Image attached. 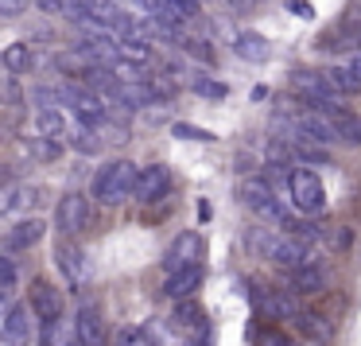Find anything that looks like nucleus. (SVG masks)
I'll return each mask as SVG.
<instances>
[{"label": "nucleus", "mask_w": 361, "mask_h": 346, "mask_svg": "<svg viewBox=\"0 0 361 346\" xmlns=\"http://www.w3.org/2000/svg\"><path fill=\"white\" fill-rule=\"evenodd\" d=\"M245 245H249L260 261L283 268V273H295V268L319 261L307 241H299V237H291V234H276V229H249V234H245Z\"/></svg>", "instance_id": "obj_1"}, {"label": "nucleus", "mask_w": 361, "mask_h": 346, "mask_svg": "<svg viewBox=\"0 0 361 346\" xmlns=\"http://www.w3.org/2000/svg\"><path fill=\"white\" fill-rule=\"evenodd\" d=\"M136 183H140V167L128 160H109L102 172L94 175V198L102 206H121L125 198H136Z\"/></svg>", "instance_id": "obj_2"}, {"label": "nucleus", "mask_w": 361, "mask_h": 346, "mask_svg": "<svg viewBox=\"0 0 361 346\" xmlns=\"http://www.w3.org/2000/svg\"><path fill=\"white\" fill-rule=\"evenodd\" d=\"M241 203L249 206L252 214H260V218H268V222H276V226H283V229H291L295 226V218H291V210L276 198V191H272V183L268 179H260V175H249V179H241Z\"/></svg>", "instance_id": "obj_3"}, {"label": "nucleus", "mask_w": 361, "mask_h": 346, "mask_svg": "<svg viewBox=\"0 0 361 346\" xmlns=\"http://www.w3.org/2000/svg\"><path fill=\"white\" fill-rule=\"evenodd\" d=\"M288 191H291V206H295L299 214H307V218L326 210V187H322V179L311 167H295V172L288 175Z\"/></svg>", "instance_id": "obj_4"}, {"label": "nucleus", "mask_w": 361, "mask_h": 346, "mask_svg": "<svg viewBox=\"0 0 361 346\" xmlns=\"http://www.w3.org/2000/svg\"><path fill=\"white\" fill-rule=\"evenodd\" d=\"M59 90H63V105H71V113L78 117V125H86V129L105 125V117H109V105H105L102 97L94 94V90L74 86V82H63Z\"/></svg>", "instance_id": "obj_5"}, {"label": "nucleus", "mask_w": 361, "mask_h": 346, "mask_svg": "<svg viewBox=\"0 0 361 346\" xmlns=\"http://www.w3.org/2000/svg\"><path fill=\"white\" fill-rule=\"evenodd\" d=\"M206 257V241L198 229H187V234H179L171 245H167L164 253V273L175 276V273H187V268H198Z\"/></svg>", "instance_id": "obj_6"}, {"label": "nucleus", "mask_w": 361, "mask_h": 346, "mask_svg": "<svg viewBox=\"0 0 361 346\" xmlns=\"http://www.w3.org/2000/svg\"><path fill=\"white\" fill-rule=\"evenodd\" d=\"M314 109H319L322 117H326L330 125H334L338 144H350V148H361V113L342 109V105H334V102H322V105H314Z\"/></svg>", "instance_id": "obj_7"}, {"label": "nucleus", "mask_w": 361, "mask_h": 346, "mask_svg": "<svg viewBox=\"0 0 361 346\" xmlns=\"http://www.w3.org/2000/svg\"><path fill=\"white\" fill-rule=\"evenodd\" d=\"M86 218H90V203L86 195H63L55 206V226L63 237H78L86 229Z\"/></svg>", "instance_id": "obj_8"}, {"label": "nucleus", "mask_w": 361, "mask_h": 346, "mask_svg": "<svg viewBox=\"0 0 361 346\" xmlns=\"http://www.w3.org/2000/svg\"><path fill=\"white\" fill-rule=\"evenodd\" d=\"M32 304H8L4 307V323H0V335L4 346H32Z\"/></svg>", "instance_id": "obj_9"}, {"label": "nucleus", "mask_w": 361, "mask_h": 346, "mask_svg": "<svg viewBox=\"0 0 361 346\" xmlns=\"http://www.w3.org/2000/svg\"><path fill=\"white\" fill-rule=\"evenodd\" d=\"M55 268L63 273V280L71 284V288H82V284H86V276H90V268H86V253H82V245L63 241V237H59V245H55Z\"/></svg>", "instance_id": "obj_10"}, {"label": "nucleus", "mask_w": 361, "mask_h": 346, "mask_svg": "<svg viewBox=\"0 0 361 346\" xmlns=\"http://www.w3.org/2000/svg\"><path fill=\"white\" fill-rule=\"evenodd\" d=\"M167 191H171V167H167V164H148V167H140L136 203L152 206V203H159V198H167Z\"/></svg>", "instance_id": "obj_11"}, {"label": "nucleus", "mask_w": 361, "mask_h": 346, "mask_svg": "<svg viewBox=\"0 0 361 346\" xmlns=\"http://www.w3.org/2000/svg\"><path fill=\"white\" fill-rule=\"evenodd\" d=\"M74 342H78V346H105V342H109V330H105L102 307H94V304H82V307H78Z\"/></svg>", "instance_id": "obj_12"}, {"label": "nucleus", "mask_w": 361, "mask_h": 346, "mask_svg": "<svg viewBox=\"0 0 361 346\" xmlns=\"http://www.w3.org/2000/svg\"><path fill=\"white\" fill-rule=\"evenodd\" d=\"M288 280H291V288L299 292V296H322V292L330 288V268L322 265V261H311V265H303V268H295V273H288Z\"/></svg>", "instance_id": "obj_13"}, {"label": "nucleus", "mask_w": 361, "mask_h": 346, "mask_svg": "<svg viewBox=\"0 0 361 346\" xmlns=\"http://www.w3.org/2000/svg\"><path fill=\"white\" fill-rule=\"evenodd\" d=\"M27 304H32V311H35L39 323H59V315H63V292H59L55 284H47V280H35Z\"/></svg>", "instance_id": "obj_14"}, {"label": "nucleus", "mask_w": 361, "mask_h": 346, "mask_svg": "<svg viewBox=\"0 0 361 346\" xmlns=\"http://www.w3.org/2000/svg\"><path fill=\"white\" fill-rule=\"evenodd\" d=\"M291 86L307 97V105H322L338 97V90L330 86L326 74H314V71H291Z\"/></svg>", "instance_id": "obj_15"}, {"label": "nucleus", "mask_w": 361, "mask_h": 346, "mask_svg": "<svg viewBox=\"0 0 361 346\" xmlns=\"http://www.w3.org/2000/svg\"><path fill=\"white\" fill-rule=\"evenodd\" d=\"M252 307H257L264 319H295L299 307L291 304V296H280V292H268V288H252Z\"/></svg>", "instance_id": "obj_16"}, {"label": "nucleus", "mask_w": 361, "mask_h": 346, "mask_svg": "<svg viewBox=\"0 0 361 346\" xmlns=\"http://www.w3.org/2000/svg\"><path fill=\"white\" fill-rule=\"evenodd\" d=\"M175 330H183L187 335V342L190 338H202V335H210V319H206V311L195 304V299H187V304H179L175 307Z\"/></svg>", "instance_id": "obj_17"}, {"label": "nucleus", "mask_w": 361, "mask_h": 346, "mask_svg": "<svg viewBox=\"0 0 361 346\" xmlns=\"http://www.w3.org/2000/svg\"><path fill=\"white\" fill-rule=\"evenodd\" d=\"M233 51H237V59H245V63H268V59H272V43H268L260 32H237L233 35Z\"/></svg>", "instance_id": "obj_18"}, {"label": "nucleus", "mask_w": 361, "mask_h": 346, "mask_svg": "<svg viewBox=\"0 0 361 346\" xmlns=\"http://www.w3.org/2000/svg\"><path fill=\"white\" fill-rule=\"evenodd\" d=\"M43 222L39 218H24V222H16V226L4 234V249L8 253H20V249H32V245H39V237H43Z\"/></svg>", "instance_id": "obj_19"}, {"label": "nucleus", "mask_w": 361, "mask_h": 346, "mask_svg": "<svg viewBox=\"0 0 361 346\" xmlns=\"http://www.w3.org/2000/svg\"><path fill=\"white\" fill-rule=\"evenodd\" d=\"M35 129H39L43 136H51V141H59V144H71V136H74V129H71V121L63 117V109H35Z\"/></svg>", "instance_id": "obj_20"}, {"label": "nucleus", "mask_w": 361, "mask_h": 346, "mask_svg": "<svg viewBox=\"0 0 361 346\" xmlns=\"http://www.w3.org/2000/svg\"><path fill=\"white\" fill-rule=\"evenodd\" d=\"M291 323H295V330H299V335H303V338H311L314 346H330V342H334V327H330V323L322 319V315L299 311V315H295V319H291Z\"/></svg>", "instance_id": "obj_21"}, {"label": "nucleus", "mask_w": 361, "mask_h": 346, "mask_svg": "<svg viewBox=\"0 0 361 346\" xmlns=\"http://www.w3.org/2000/svg\"><path fill=\"white\" fill-rule=\"evenodd\" d=\"M198 284H202V265H198V268H187V273L167 276L164 292H167V299H175V304H187V299L198 292Z\"/></svg>", "instance_id": "obj_22"}, {"label": "nucleus", "mask_w": 361, "mask_h": 346, "mask_svg": "<svg viewBox=\"0 0 361 346\" xmlns=\"http://www.w3.org/2000/svg\"><path fill=\"white\" fill-rule=\"evenodd\" d=\"M0 59H4V71L8 74H32V66H35V55L27 43H8Z\"/></svg>", "instance_id": "obj_23"}, {"label": "nucleus", "mask_w": 361, "mask_h": 346, "mask_svg": "<svg viewBox=\"0 0 361 346\" xmlns=\"http://www.w3.org/2000/svg\"><path fill=\"white\" fill-rule=\"evenodd\" d=\"M183 86H187V90H195V94H202V97H210V102H221V97L229 94V90H226V82L210 78V74H198V71H190Z\"/></svg>", "instance_id": "obj_24"}, {"label": "nucleus", "mask_w": 361, "mask_h": 346, "mask_svg": "<svg viewBox=\"0 0 361 346\" xmlns=\"http://www.w3.org/2000/svg\"><path fill=\"white\" fill-rule=\"evenodd\" d=\"M32 195H39V191L27 187V183H12V179H8V187H4V198H0V214L20 210L24 203H32Z\"/></svg>", "instance_id": "obj_25"}, {"label": "nucleus", "mask_w": 361, "mask_h": 346, "mask_svg": "<svg viewBox=\"0 0 361 346\" xmlns=\"http://www.w3.org/2000/svg\"><path fill=\"white\" fill-rule=\"evenodd\" d=\"M24 148L32 152L35 160H43V164H51V160H59V156H63V144H59V141H51V136H43V133L27 136V141H24Z\"/></svg>", "instance_id": "obj_26"}, {"label": "nucleus", "mask_w": 361, "mask_h": 346, "mask_svg": "<svg viewBox=\"0 0 361 346\" xmlns=\"http://www.w3.org/2000/svg\"><path fill=\"white\" fill-rule=\"evenodd\" d=\"M16 261L8 257V253H4V257H0V299H4V304H16Z\"/></svg>", "instance_id": "obj_27"}, {"label": "nucleus", "mask_w": 361, "mask_h": 346, "mask_svg": "<svg viewBox=\"0 0 361 346\" xmlns=\"http://www.w3.org/2000/svg\"><path fill=\"white\" fill-rule=\"evenodd\" d=\"M71 148L82 152V156H97V152H102V136H97V129L78 125V129H74V136H71Z\"/></svg>", "instance_id": "obj_28"}, {"label": "nucleus", "mask_w": 361, "mask_h": 346, "mask_svg": "<svg viewBox=\"0 0 361 346\" xmlns=\"http://www.w3.org/2000/svg\"><path fill=\"white\" fill-rule=\"evenodd\" d=\"M171 133L179 136V141H198V144H214V141H218V133H210V129H202V125H187V121H175Z\"/></svg>", "instance_id": "obj_29"}, {"label": "nucleus", "mask_w": 361, "mask_h": 346, "mask_svg": "<svg viewBox=\"0 0 361 346\" xmlns=\"http://www.w3.org/2000/svg\"><path fill=\"white\" fill-rule=\"evenodd\" d=\"M330 78V86L338 90V94H357V82H353V74H350V66H330V71H322Z\"/></svg>", "instance_id": "obj_30"}, {"label": "nucleus", "mask_w": 361, "mask_h": 346, "mask_svg": "<svg viewBox=\"0 0 361 346\" xmlns=\"http://www.w3.org/2000/svg\"><path fill=\"white\" fill-rule=\"evenodd\" d=\"M175 47L183 51V55H190V59H198V63H214V51L206 47V40H195V35H183Z\"/></svg>", "instance_id": "obj_31"}, {"label": "nucleus", "mask_w": 361, "mask_h": 346, "mask_svg": "<svg viewBox=\"0 0 361 346\" xmlns=\"http://www.w3.org/2000/svg\"><path fill=\"white\" fill-rule=\"evenodd\" d=\"M167 4H171V16L179 24H190V20L202 16V0H167Z\"/></svg>", "instance_id": "obj_32"}, {"label": "nucleus", "mask_w": 361, "mask_h": 346, "mask_svg": "<svg viewBox=\"0 0 361 346\" xmlns=\"http://www.w3.org/2000/svg\"><path fill=\"white\" fill-rule=\"evenodd\" d=\"M117 346H159V338H152L148 327H128L117 335Z\"/></svg>", "instance_id": "obj_33"}, {"label": "nucleus", "mask_w": 361, "mask_h": 346, "mask_svg": "<svg viewBox=\"0 0 361 346\" xmlns=\"http://www.w3.org/2000/svg\"><path fill=\"white\" fill-rule=\"evenodd\" d=\"M322 241H326L330 249H345V245H350V234H345V229H322Z\"/></svg>", "instance_id": "obj_34"}, {"label": "nucleus", "mask_w": 361, "mask_h": 346, "mask_svg": "<svg viewBox=\"0 0 361 346\" xmlns=\"http://www.w3.org/2000/svg\"><path fill=\"white\" fill-rule=\"evenodd\" d=\"M24 4H27V0H0V16H4V20H16L20 12H24Z\"/></svg>", "instance_id": "obj_35"}, {"label": "nucleus", "mask_w": 361, "mask_h": 346, "mask_svg": "<svg viewBox=\"0 0 361 346\" xmlns=\"http://www.w3.org/2000/svg\"><path fill=\"white\" fill-rule=\"evenodd\" d=\"M136 4H140L144 12H152V16H167V12H171L167 0H136Z\"/></svg>", "instance_id": "obj_36"}, {"label": "nucleus", "mask_w": 361, "mask_h": 346, "mask_svg": "<svg viewBox=\"0 0 361 346\" xmlns=\"http://www.w3.org/2000/svg\"><path fill=\"white\" fill-rule=\"evenodd\" d=\"M288 8L295 12V16H303V20H311V16H314V8H311V4H307V0H291Z\"/></svg>", "instance_id": "obj_37"}, {"label": "nucleus", "mask_w": 361, "mask_h": 346, "mask_svg": "<svg viewBox=\"0 0 361 346\" xmlns=\"http://www.w3.org/2000/svg\"><path fill=\"white\" fill-rule=\"evenodd\" d=\"M39 342H43V346L55 342V323H39Z\"/></svg>", "instance_id": "obj_38"}, {"label": "nucleus", "mask_w": 361, "mask_h": 346, "mask_svg": "<svg viewBox=\"0 0 361 346\" xmlns=\"http://www.w3.org/2000/svg\"><path fill=\"white\" fill-rule=\"evenodd\" d=\"M345 66H350L353 82H357V86H361V55H353V59H350V63H345Z\"/></svg>", "instance_id": "obj_39"}, {"label": "nucleus", "mask_w": 361, "mask_h": 346, "mask_svg": "<svg viewBox=\"0 0 361 346\" xmlns=\"http://www.w3.org/2000/svg\"><path fill=\"white\" fill-rule=\"evenodd\" d=\"M229 8H245V4H249V0H226Z\"/></svg>", "instance_id": "obj_40"}, {"label": "nucleus", "mask_w": 361, "mask_h": 346, "mask_svg": "<svg viewBox=\"0 0 361 346\" xmlns=\"http://www.w3.org/2000/svg\"><path fill=\"white\" fill-rule=\"evenodd\" d=\"M71 4H90V0H71Z\"/></svg>", "instance_id": "obj_41"}, {"label": "nucleus", "mask_w": 361, "mask_h": 346, "mask_svg": "<svg viewBox=\"0 0 361 346\" xmlns=\"http://www.w3.org/2000/svg\"><path fill=\"white\" fill-rule=\"evenodd\" d=\"M257 4H260V0H257Z\"/></svg>", "instance_id": "obj_42"}, {"label": "nucleus", "mask_w": 361, "mask_h": 346, "mask_svg": "<svg viewBox=\"0 0 361 346\" xmlns=\"http://www.w3.org/2000/svg\"><path fill=\"white\" fill-rule=\"evenodd\" d=\"M187 346H190V342H187Z\"/></svg>", "instance_id": "obj_43"}]
</instances>
